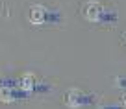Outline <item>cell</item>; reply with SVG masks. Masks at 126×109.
Listing matches in <instances>:
<instances>
[{
	"label": "cell",
	"mask_w": 126,
	"mask_h": 109,
	"mask_svg": "<svg viewBox=\"0 0 126 109\" xmlns=\"http://www.w3.org/2000/svg\"><path fill=\"white\" fill-rule=\"evenodd\" d=\"M22 82H24V83H22V87H24L26 91H30V89H32V76H26Z\"/></svg>",
	"instance_id": "3"
},
{
	"label": "cell",
	"mask_w": 126,
	"mask_h": 109,
	"mask_svg": "<svg viewBox=\"0 0 126 109\" xmlns=\"http://www.w3.org/2000/svg\"><path fill=\"white\" fill-rule=\"evenodd\" d=\"M110 15L111 11L108 8H104L102 4H98L96 0H89L83 4V17L89 22H108Z\"/></svg>",
	"instance_id": "1"
},
{
	"label": "cell",
	"mask_w": 126,
	"mask_h": 109,
	"mask_svg": "<svg viewBox=\"0 0 126 109\" xmlns=\"http://www.w3.org/2000/svg\"><path fill=\"white\" fill-rule=\"evenodd\" d=\"M0 80H2V78H0Z\"/></svg>",
	"instance_id": "4"
},
{
	"label": "cell",
	"mask_w": 126,
	"mask_h": 109,
	"mask_svg": "<svg viewBox=\"0 0 126 109\" xmlns=\"http://www.w3.org/2000/svg\"><path fill=\"white\" fill-rule=\"evenodd\" d=\"M30 20H32V24H35V26H43V24L59 20V11L58 9L45 8V6H32Z\"/></svg>",
	"instance_id": "2"
}]
</instances>
